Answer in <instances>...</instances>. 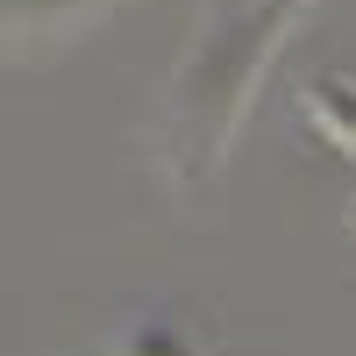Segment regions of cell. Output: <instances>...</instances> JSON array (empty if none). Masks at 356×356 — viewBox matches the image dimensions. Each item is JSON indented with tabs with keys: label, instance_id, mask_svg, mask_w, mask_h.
Wrapping results in <instances>:
<instances>
[{
	"label": "cell",
	"instance_id": "6da1fadb",
	"mask_svg": "<svg viewBox=\"0 0 356 356\" xmlns=\"http://www.w3.org/2000/svg\"><path fill=\"white\" fill-rule=\"evenodd\" d=\"M300 8L307 0H214L207 8L200 43L171 79V114H164V157L178 186H207L221 171L250 86L264 79L271 50L292 36Z\"/></svg>",
	"mask_w": 356,
	"mask_h": 356
},
{
	"label": "cell",
	"instance_id": "7a4b0ae2",
	"mask_svg": "<svg viewBox=\"0 0 356 356\" xmlns=\"http://www.w3.org/2000/svg\"><path fill=\"white\" fill-rule=\"evenodd\" d=\"M300 122L328 143V150L356 157V79L349 72H314L300 86Z\"/></svg>",
	"mask_w": 356,
	"mask_h": 356
},
{
	"label": "cell",
	"instance_id": "3957f363",
	"mask_svg": "<svg viewBox=\"0 0 356 356\" xmlns=\"http://www.w3.org/2000/svg\"><path fill=\"white\" fill-rule=\"evenodd\" d=\"M107 0H0V29L15 36H50V29H79L93 22Z\"/></svg>",
	"mask_w": 356,
	"mask_h": 356
},
{
	"label": "cell",
	"instance_id": "277c9868",
	"mask_svg": "<svg viewBox=\"0 0 356 356\" xmlns=\"http://www.w3.org/2000/svg\"><path fill=\"white\" fill-rule=\"evenodd\" d=\"M114 356H207V349H200V335L186 328V321L143 314V321H129V328L114 335Z\"/></svg>",
	"mask_w": 356,
	"mask_h": 356
},
{
	"label": "cell",
	"instance_id": "5b68a950",
	"mask_svg": "<svg viewBox=\"0 0 356 356\" xmlns=\"http://www.w3.org/2000/svg\"><path fill=\"white\" fill-rule=\"evenodd\" d=\"M349 235H356V207H349Z\"/></svg>",
	"mask_w": 356,
	"mask_h": 356
}]
</instances>
